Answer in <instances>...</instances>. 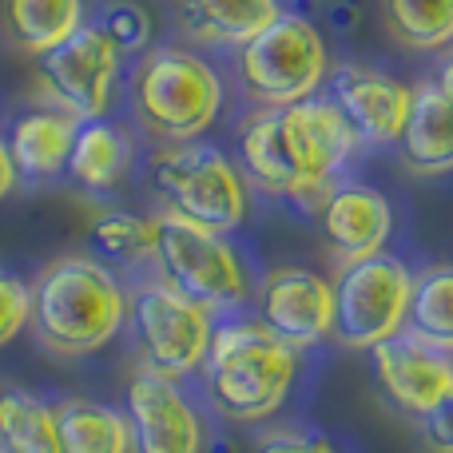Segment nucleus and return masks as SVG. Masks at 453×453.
Wrapping results in <instances>:
<instances>
[{"label":"nucleus","mask_w":453,"mask_h":453,"mask_svg":"<svg viewBox=\"0 0 453 453\" xmlns=\"http://www.w3.org/2000/svg\"><path fill=\"white\" fill-rule=\"evenodd\" d=\"M358 135L330 96H311L290 108H258L239 127L242 175L266 196L319 207L334 175L354 156Z\"/></svg>","instance_id":"obj_1"},{"label":"nucleus","mask_w":453,"mask_h":453,"mask_svg":"<svg viewBox=\"0 0 453 453\" xmlns=\"http://www.w3.org/2000/svg\"><path fill=\"white\" fill-rule=\"evenodd\" d=\"M127 322L119 279L84 255H64L40 271L32 287V330L56 354H92L108 346Z\"/></svg>","instance_id":"obj_2"},{"label":"nucleus","mask_w":453,"mask_h":453,"mask_svg":"<svg viewBox=\"0 0 453 453\" xmlns=\"http://www.w3.org/2000/svg\"><path fill=\"white\" fill-rule=\"evenodd\" d=\"M298 378V350L263 322H223L211 334L203 386L211 406L231 422H263L287 402Z\"/></svg>","instance_id":"obj_3"},{"label":"nucleus","mask_w":453,"mask_h":453,"mask_svg":"<svg viewBox=\"0 0 453 453\" xmlns=\"http://www.w3.org/2000/svg\"><path fill=\"white\" fill-rule=\"evenodd\" d=\"M223 80L199 52L180 44L148 48L132 72V111L148 135L191 143L219 119Z\"/></svg>","instance_id":"obj_4"},{"label":"nucleus","mask_w":453,"mask_h":453,"mask_svg":"<svg viewBox=\"0 0 453 453\" xmlns=\"http://www.w3.org/2000/svg\"><path fill=\"white\" fill-rule=\"evenodd\" d=\"M151 191L167 215H180L207 231H234L247 215V180L211 143H167L151 159Z\"/></svg>","instance_id":"obj_5"},{"label":"nucleus","mask_w":453,"mask_h":453,"mask_svg":"<svg viewBox=\"0 0 453 453\" xmlns=\"http://www.w3.org/2000/svg\"><path fill=\"white\" fill-rule=\"evenodd\" d=\"M326 76V40L298 12H279L255 40L239 48V80L258 108H290L311 100Z\"/></svg>","instance_id":"obj_6"},{"label":"nucleus","mask_w":453,"mask_h":453,"mask_svg":"<svg viewBox=\"0 0 453 453\" xmlns=\"http://www.w3.org/2000/svg\"><path fill=\"white\" fill-rule=\"evenodd\" d=\"M159 279L172 282L180 295L207 311H234L250 298V279L239 250L226 242V234L188 223L180 215L156 219V258Z\"/></svg>","instance_id":"obj_7"},{"label":"nucleus","mask_w":453,"mask_h":453,"mask_svg":"<svg viewBox=\"0 0 453 453\" xmlns=\"http://www.w3.org/2000/svg\"><path fill=\"white\" fill-rule=\"evenodd\" d=\"M127 322H132L135 350L148 374L183 382L203 370L215 334L211 311L180 295L172 282H143L127 298Z\"/></svg>","instance_id":"obj_8"},{"label":"nucleus","mask_w":453,"mask_h":453,"mask_svg":"<svg viewBox=\"0 0 453 453\" xmlns=\"http://www.w3.org/2000/svg\"><path fill=\"white\" fill-rule=\"evenodd\" d=\"M414 271L394 255H374L342 266L334 282V342L374 350L406 330Z\"/></svg>","instance_id":"obj_9"},{"label":"nucleus","mask_w":453,"mask_h":453,"mask_svg":"<svg viewBox=\"0 0 453 453\" xmlns=\"http://www.w3.org/2000/svg\"><path fill=\"white\" fill-rule=\"evenodd\" d=\"M40 88L52 108L76 116L80 124L104 119L119 76V48L104 36L100 24H80L64 44L36 56Z\"/></svg>","instance_id":"obj_10"},{"label":"nucleus","mask_w":453,"mask_h":453,"mask_svg":"<svg viewBox=\"0 0 453 453\" xmlns=\"http://www.w3.org/2000/svg\"><path fill=\"white\" fill-rule=\"evenodd\" d=\"M258 322L295 350L334 338V282L306 266H279L258 287Z\"/></svg>","instance_id":"obj_11"},{"label":"nucleus","mask_w":453,"mask_h":453,"mask_svg":"<svg viewBox=\"0 0 453 453\" xmlns=\"http://www.w3.org/2000/svg\"><path fill=\"white\" fill-rule=\"evenodd\" d=\"M124 406L132 426V453H207L203 414L180 390V382L140 370L127 382Z\"/></svg>","instance_id":"obj_12"},{"label":"nucleus","mask_w":453,"mask_h":453,"mask_svg":"<svg viewBox=\"0 0 453 453\" xmlns=\"http://www.w3.org/2000/svg\"><path fill=\"white\" fill-rule=\"evenodd\" d=\"M370 354H374V382L386 402L418 422L453 394V354L418 342L406 330L386 338Z\"/></svg>","instance_id":"obj_13"},{"label":"nucleus","mask_w":453,"mask_h":453,"mask_svg":"<svg viewBox=\"0 0 453 453\" xmlns=\"http://www.w3.org/2000/svg\"><path fill=\"white\" fill-rule=\"evenodd\" d=\"M330 100L338 104V111L346 116V124L354 127L358 143L370 148H394L406 127L410 104H414V88H406L402 80L386 76L366 64H338L330 68Z\"/></svg>","instance_id":"obj_14"},{"label":"nucleus","mask_w":453,"mask_h":453,"mask_svg":"<svg viewBox=\"0 0 453 453\" xmlns=\"http://www.w3.org/2000/svg\"><path fill=\"white\" fill-rule=\"evenodd\" d=\"M319 226L330 255L350 266L386 250L394 234V207L366 183H334L319 203Z\"/></svg>","instance_id":"obj_15"},{"label":"nucleus","mask_w":453,"mask_h":453,"mask_svg":"<svg viewBox=\"0 0 453 453\" xmlns=\"http://www.w3.org/2000/svg\"><path fill=\"white\" fill-rule=\"evenodd\" d=\"M398 159L406 172L438 180L453 172V100L438 84L414 88L406 127L398 135Z\"/></svg>","instance_id":"obj_16"},{"label":"nucleus","mask_w":453,"mask_h":453,"mask_svg":"<svg viewBox=\"0 0 453 453\" xmlns=\"http://www.w3.org/2000/svg\"><path fill=\"white\" fill-rule=\"evenodd\" d=\"M76 132H80V119L52 108V104L20 116L12 124V135H8V151H12L16 175L40 183V180H56L60 172H68L72 148H76Z\"/></svg>","instance_id":"obj_17"},{"label":"nucleus","mask_w":453,"mask_h":453,"mask_svg":"<svg viewBox=\"0 0 453 453\" xmlns=\"http://www.w3.org/2000/svg\"><path fill=\"white\" fill-rule=\"evenodd\" d=\"M175 8L180 28L211 48H242L282 12L279 0H175Z\"/></svg>","instance_id":"obj_18"},{"label":"nucleus","mask_w":453,"mask_h":453,"mask_svg":"<svg viewBox=\"0 0 453 453\" xmlns=\"http://www.w3.org/2000/svg\"><path fill=\"white\" fill-rule=\"evenodd\" d=\"M0 24L20 52L44 56L84 24V0H0Z\"/></svg>","instance_id":"obj_19"},{"label":"nucleus","mask_w":453,"mask_h":453,"mask_svg":"<svg viewBox=\"0 0 453 453\" xmlns=\"http://www.w3.org/2000/svg\"><path fill=\"white\" fill-rule=\"evenodd\" d=\"M127 164H132V140L124 127L108 124V119H88L76 132V148L68 159V175L84 191H108L124 180Z\"/></svg>","instance_id":"obj_20"},{"label":"nucleus","mask_w":453,"mask_h":453,"mask_svg":"<svg viewBox=\"0 0 453 453\" xmlns=\"http://www.w3.org/2000/svg\"><path fill=\"white\" fill-rule=\"evenodd\" d=\"M56 446L60 453H132V426L96 402H64L56 406Z\"/></svg>","instance_id":"obj_21"},{"label":"nucleus","mask_w":453,"mask_h":453,"mask_svg":"<svg viewBox=\"0 0 453 453\" xmlns=\"http://www.w3.org/2000/svg\"><path fill=\"white\" fill-rule=\"evenodd\" d=\"M406 334L453 354V263H434L414 274Z\"/></svg>","instance_id":"obj_22"},{"label":"nucleus","mask_w":453,"mask_h":453,"mask_svg":"<svg viewBox=\"0 0 453 453\" xmlns=\"http://www.w3.org/2000/svg\"><path fill=\"white\" fill-rule=\"evenodd\" d=\"M378 8L390 36L414 52H441L453 44V0H378Z\"/></svg>","instance_id":"obj_23"},{"label":"nucleus","mask_w":453,"mask_h":453,"mask_svg":"<svg viewBox=\"0 0 453 453\" xmlns=\"http://www.w3.org/2000/svg\"><path fill=\"white\" fill-rule=\"evenodd\" d=\"M0 446L8 453H60L56 410L28 390H0Z\"/></svg>","instance_id":"obj_24"},{"label":"nucleus","mask_w":453,"mask_h":453,"mask_svg":"<svg viewBox=\"0 0 453 453\" xmlns=\"http://www.w3.org/2000/svg\"><path fill=\"white\" fill-rule=\"evenodd\" d=\"M88 242L104 263H148L156 258V219H140L127 211H100L88 226Z\"/></svg>","instance_id":"obj_25"},{"label":"nucleus","mask_w":453,"mask_h":453,"mask_svg":"<svg viewBox=\"0 0 453 453\" xmlns=\"http://www.w3.org/2000/svg\"><path fill=\"white\" fill-rule=\"evenodd\" d=\"M104 36L119 48V52H148L151 44V16L143 4L135 0H108L100 8V20Z\"/></svg>","instance_id":"obj_26"},{"label":"nucleus","mask_w":453,"mask_h":453,"mask_svg":"<svg viewBox=\"0 0 453 453\" xmlns=\"http://www.w3.org/2000/svg\"><path fill=\"white\" fill-rule=\"evenodd\" d=\"M32 322V287H24L16 274L0 271V346L12 342Z\"/></svg>","instance_id":"obj_27"},{"label":"nucleus","mask_w":453,"mask_h":453,"mask_svg":"<svg viewBox=\"0 0 453 453\" xmlns=\"http://www.w3.org/2000/svg\"><path fill=\"white\" fill-rule=\"evenodd\" d=\"M255 453H342L334 441L319 438V434H298V430H274L258 438Z\"/></svg>","instance_id":"obj_28"},{"label":"nucleus","mask_w":453,"mask_h":453,"mask_svg":"<svg viewBox=\"0 0 453 453\" xmlns=\"http://www.w3.org/2000/svg\"><path fill=\"white\" fill-rule=\"evenodd\" d=\"M422 438L434 453H453V394L422 418Z\"/></svg>","instance_id":"obj_29"},{"label":"nucleus","mask_w":453,"mask_h":453,"mask_svg":"<svg viewBox=\"0 0 453 453\" xmlns=\"http://www.w3.org/2000/svg\"><path fill=\"white\" fill-rule=\"evenodd\" d=\"M16 180H20V175H16L12 151H8V140H4V135H0V199H4L8 191L16 188Z\"/></svg>","instance_id":"obj_30"},{"label":"nucleus","mask_w":453,"mask_h":453,"mask_svg":"<svg viewBox=\"0 0 453 453\" xmlns=\"http://www.w3.org/2000/svg\"><path fill=\"white\" fill-rule=\"evenodd\" d=\"M438 88H441V92H446V96H449V100H453V56H449V60H446V64H441V76H438Z\"/></svg>","instance_id":"obj_31"},{"label":"nucleus","mask_w":453,"mask_h":453,"mask_svg":"<svg viewBox=\"0 0 453 453\" xmlns=\"http://www.w3.org/2000/svg\"><path fill=\"white\" fill-rule=\"evenodd\" d=\"M0 453H8V449H4V446H0Z\"/></svg>","instance_id":"obj_32"}]
</instances>
